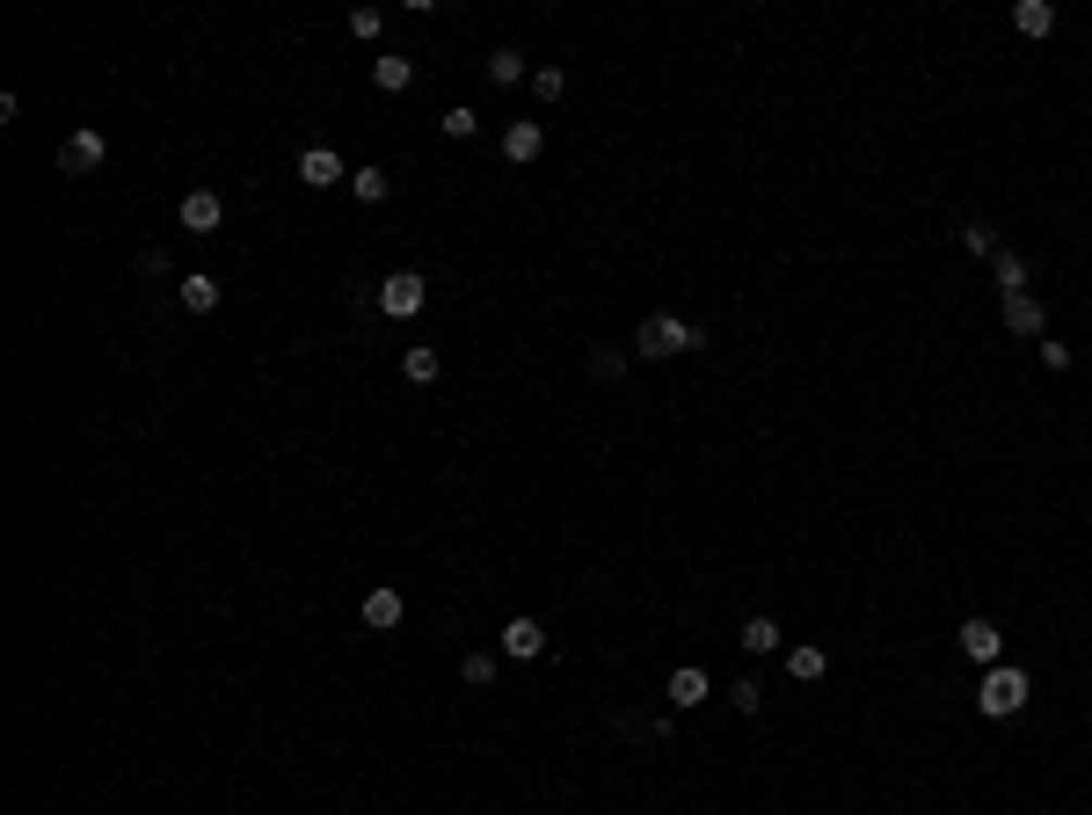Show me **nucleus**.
Wrapping results in <instances>:
<instances>
[{"label": "nucleus", "instance_id": "1", "mask_svg": "<svg viewBox=\"0 0 1092 815\" xmlns=\"http://www.w3.org/2000/svg\"><path fill=\"white\" fill-rule=\"evenodd\" d=\"M1027 699H1034V677L1019 670V663H997V670H983V685H976V714L983 720H1013Z\"/></svg>", "mask_w": 1092, "mask_h": 815}, {"label": "nucleus", "instance_id": "2", "mask_svg": "<svg viewBox=\"0 0 1092 815\" xmlns=\"http://www.w3.org/2000/svg\"><path fill=\"white\" fill-rule=\"evenodd\" d=\"M685 350H706V328H692L678 313H649L633 336V358H685Z\"/></svg>", "mask_w": 1092, "mask_h": 815}, {"label": "nucleus", "instance_id": "3", "mask_svg": "<svg viewBox=\"0 0 1092 815\" xmlns=\"http://www.w3.org/2000/svg\"><path fill=\"white\" fill-rule=\"evenodd\" d=\"M423 299H430V285H423V269H393L387 285L372 291V306L387 313V321H409V313H423Z\"/></svg>", "mask_w": 1092, "mask_h": 815}, {"label": "nucleus", "instance_id": "4", "mask_svg": "<svg viewBox=\"0 0 1092 815\" xmlns=\"http://www.w3.org/2000/svg\"><path fill=\"white\" fill-rule=\"evenodd\" d=\"M954 648L969 655L976 670H997V655H1005V634H997L991 619H962V626H954Z\"/></svg>", "mask_w": 1092, "mask_h": 815}, {"label": "nucleus", "instance_id": "5", "mask_svg": "<svg viewBox=\"0 0 1092 815\" xmlns=\"http://www.w3.org/2000/svg\"><path fill=\"white\" fill-rule=\"evenodd\" d=\"M102 161H110V139H102V131H73V139L59 146V168L66 175H96Z\"/></svg>", "mask_w": 1092, "mask_h": 815}, {"label": "nucleus", "instance_id": "6", "mask_svg": "<svg viewBox=\"0 0 1092 815\" xmlns=\"http://www.w3.org/2000/svg\"><path fill=\"white\" fill-rule=\"evenodd\" d=\"M495 648H503L510 663H539V655H547V626H539V619H510Z\"/></svg>", "mask_w": 1092, "mask_h": 815}, {"label": "nucleus", "instance_id": "7", "mask_svg": "<svg viewBox=\"0 0 1092 815\" xmlns=\"http://www.w3.org/2000/svg\"><path fill=\"white\" fill-rule=\"evenodd\" d=\"M1005 328H1013V336H1027V342H1042L1049 306L1034 299V291H1013V299H1005Z\"/></svg>", "mask_w": 1092, "mask_h": 815}, {"label": "nucleus", "instance_id": "8", "mask_svg": "<svg viewBox=\"0 0 1092 815\" xmlns=\"http://www.w3.org/2000/svg\"><path fill=\"white\" fill-rule=\"evenodd\" d=\"M401 619H409V604H401V590H393V582L364 590V626H372V634H393Z\"/></svg>", "mask_w": 1092, "mask_h": 815}, {"label": "nucleus", "instance_id": "9", "mask_svg": "<svg viewBox=\"0 0 1092 815\" xmlns=\"http://www.w3.org/2000/svg\"><path fill=\"white\" fill-rule=\"evenodd\" d=\"M342 175H350V168H342L328 146H306V153H299V183H306V190H336Z\"/></svg>", "mask_w": 1092, "mask_h": 815}, {"label": "nucleus", "instance_id": "10", "mask_svg": "<svg viewBox=\"0 0 1092 815\" xmlns=\"http://www.w3.org/2000/svg\"><path fill=\"white\" fill-rule=\"evenodd\" d=\"M539 146H547L539 117H517V124L503 131V161H510V168H525V161H539Z\"/></svg>", "mask_w": 1092, "mask_h": 815}, {"label": "nucleus", "instance_id": "11", "mask_svg": "<svg viewBox=\"0 0 1092 815\" xmlns=\"http://www.w3.org/2000/svg\"><path fill=\"white\" fill-rule=\"evenodd\" d=\"M218 218H226L218 190H190V197H183V234H218Z\"/></svg>", "mask_w": 1092, "mask_h": 815}, {"label": "nucleus", "instance_id": "12", "mask_svg": "<svg viewBox=\"0 0 1092 815\" xmlns=\"http://www.w3.org/2000/svg\"><path fill=\"white\" fill-rule=\"evenodd\" d=\"M663 699H670L678 714H692V706H700V699H706V670H700V663H685V670H670V685H663Z\"/></svg>", "mask_w": 1092, "mask_h": 815}, {"label": "nucleus", "instance_id": "13", "mask_svg": "<svg viewBox=\"0 0 1092 815\" xmlns=\"http://www.w3.org/2000/svg\"><path fill=\"white\" fill-rule=\"evenodd\" d=\"M824 670H830V655H824V648H808V641H801V648H787V677H794V685H816Z\"/></svg>", "mask_w": 1092, "mask_h": 815}, {"label": "nucleus", "instance_id": "14", "mask_svg": "<svg viewBox=\"0 0 1092 815\" xmlns=\"http://www.w3.org/2000/svg\"><path fill=\"white\" fill-rule=\"evenodd\" d=\"M1013 29H1019V37H1049V29H1056V8H1049V0H1019Z\"/></svg>", "mask_w": 1092, "mask_h": 815}, {"label": "nucleus", "instance_id": "15", "mask_svg": "<svg viewBox=\"0 0 1092 815\" xmlns=\"http://www.w3.org/2000/svg\"><path fill=\"white\" fill-rule=\"evenodd\" d=\"M372 80H379L387 96H401V88H409V80H415V66H409V59H401V51H379V59H372Z\"/></svg>", "mask_w": 1092, "mask_h": 815}, {"label": "nucleus", "instance_id": "16", "mask_svg": "<svg viewBox=\"0 0 1092 815\" xmlns=\"http://www.w3.org/2000/svg\"><path fill=\"white\" fill-rule=\"evenodd\" d=\"M991 277H997V291H1005V299H1013V291H1027V255L997 248V255H991Z\"/></svg>", "mask_w": 1092, "mask_h": 815}, {"label": "nucleus", "instance_id": "17", "mask_svg": "<svg viewBox=\"0 0 1092 815\" xmlns=\"http://www.w3.org/2000/svg\"><path fill=\"white\" fill-rule=\"evenodd\" d=\"M488 80H495V88H517V80H532V73H525V51H488Z\"/></svg>", "mask_w": 1092, "mask_h": 815}, {"label": "nucleus", "instance_id": "18", "mask_svg": "<svg viewBox=\"0 0 1092 815\" xmlns=\"http://www.w3.org/2000/svg\"><path fill=\"white\" fill-rule=\"evenodd\" d=\"M183 306H190V313H218V277L190 269V277H183Z\"/></svg>", "mask_w": 1092, "mask_h": 815}, {"label": "nucleus", "instance_id": "19", "mask_svg": "<svg viewBox=\"0 0 1092 815\" xmlns=\"http://www.w3.org/2000/svg\"><path fill=\"white\" fill-rule=\"evenodd\" d=\"M350 190H357V204H387L393 175L387 168H350Z\"/></svg>", "mask_w": 1092, "mask_h": 815}, {"label": "nucleus", "instance_id": "20", "mask_svg": "<svg viewBox=\"0 0 1092 815\" xmlns=\"http://www.w3.org/2000/svg\"><path fill=\"white\" fill-rule=\"evenodd\" d=\"M743 648H751V655H773V648H779V619L751 612V619H743Z\"/></svg>", "mask_w": 1092, "mask_h": 815}, {"label": "nucleus", "instance_id": "21", "mask_svg": "<svg viewBox=\"0 0 1092 815\" xmlns=\"http://www.w3.org/2000/svg\"><path fill=\"white\" fill-rule=\"evenodd\" d=\"M401 372H409V379H415V386H430V379H437V372H444V358H437V350H430V342H415V350H409V358H401Z\"/></svg>", "mask_w": 1092, "mask_h": 815}, {"label": "nucleus", "instance_id": "22", "mask_svg": "<svg viewBox=\"0 0 1092 815\" xmlns=\"http://www.w3.org/2000/svg\"><path fill=\"white\" fill-rule=\"evenodd\" d=\"M954 240H962L969 255H983V263H991V255H997V234H991V226H983V218H969V226H962V234H954Z\"/></svg>", "mask_w": 1092, "mask_h": 815}, {"label": "nucleus", "instance_id": "23", "mask_svg": "<svg viewBox=\"0 0 1092 815\" xmlns=\"http://www.w3.org/2000/svg\"><path fill=\"white\" fill-rule=\"evenodd\" d=\"M460 677L474 685V692H488V685H495V655H488V648H481V655H466V663H460Z\"/></svg>", "mask_w": 1092, "mask_h": 815}, {"label": "nucleus", "instance_id": "24", "mask_svg": "<svg viewBox=\"0 0 1092 815\" xmlns=\"http://www.w3.org/2000/svg\"><path fill=\"white\" fill-rule=\"evenodd\" d=\"M532 96H539V102H561V96H568V73H561V66H539V73H532Z\"/></svg>", "mask_w": 1092, "mask_h": 815}, {"label": "nucleus", "instance_id": "25", "mask_svg": "<svg viewBox=\"0 0 1092 815\" xmlns=\"http://www.w3.org/2000/svg\"><path fill=\"white\" fill-rule=\"evenodd\" d=\"M437 131H444V139H474V131H481V117H474V110H444V117H437Z\"/></svg>", "mask_w": 1092, "mask_h": 815}, {"label": "nucleus", "instance_id": "26", "mask_svg": "<svg viewBox=\"0 0 1092 815\" xmlns=\"http://www.w3.org/2000/svg\"><path fill=\"white\" fill-rule=\"evenodd\" d=\"M379 29H387V15H379V8H350V37H364V45H372Z\"/></svg>", "mask_w": 1092, "mask_h": 815}, {"label": "nucleus", "instance_id": "27", "mask_svg": "<svg viewBox=\"0 0 1092 815\" xmlns=\"http://www.w3.org/2000/svg\"><path fill=\"white\" fill-rule=\"evenodd\" d=\"M728 706H736V714H757V706H765V692H757L751 677H736V692H728Z\"/></svg>", "mask_w": 1092, "mask_h": 815}, {"label": "nucleus", "instance_id": "28", "mask_svg": "<svg viewBox=\"0 0 1092 815\" xmlns=\"http://www.w3.org/2000/svg\"><path fill=\"white\" fill-rule=\"evenodd\" d=\"M1034 350H1042V364H1049V372H1070V342L1042 336V342H1034Z\"/></svg>", "mask_w": 1092, "mask_h": 815}, {"label": "nucleus", "instance_id": "29", "mask_svg": "<svg viewBox=\"0 0 1092 815\" xmlns=\"http://www.w3.org/2000/svg\"><path fill=\"white\" fill-rule=\"evenodd\" d=\"M590 372H598V379H619V372H627V358H619V350H598V358H590Z\"/></svg>", "mask_w": 1092, "mask_h": 815}]
</instances>
